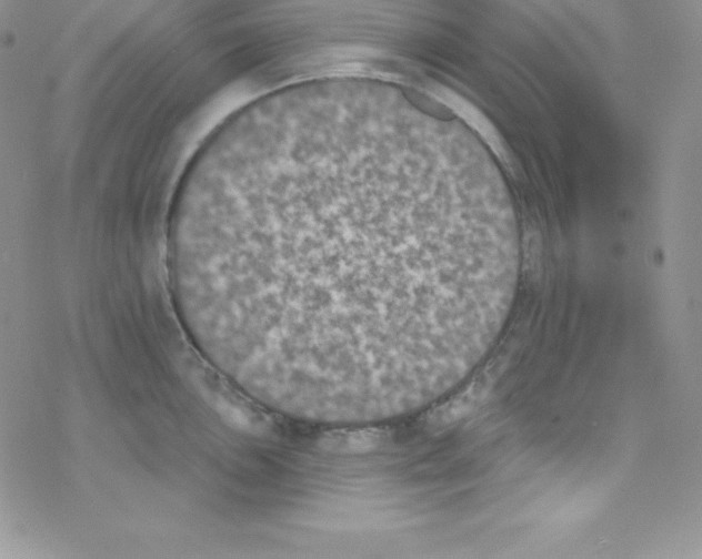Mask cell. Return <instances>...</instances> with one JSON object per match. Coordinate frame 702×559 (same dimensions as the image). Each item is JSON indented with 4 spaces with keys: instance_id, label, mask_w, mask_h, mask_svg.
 Masks as SVG:
<instances>
[{
    "instance_id": "7a4b0ae2",
    "label": "cell",
    "mask_w": 702,
    "mask_h": 559,
    "mask_svg": "<svg viewBox=\"0 0 702 559\" xmlns=\"http://www.w3.org/2000/svg\"><path fill=\"white\" fill-rule=\"evenodd\" d=\"M384 440V433L375 428L339 430L325 434L320 439V446L332 453L358 454L371 451Z\"/></svg>"
},
{
    "instance_id": "6da1fadb",
    "label": "cell",
    "mask_w": 702,
    "mask_h": 559,
    "mask_svg": "<svg viewBox=\"0 0 702 559\" xmlns=\"http://www.w3.org/2000/svg\"><path fill=\"white\" fill-rule=\"evenodd\" d=\"M378 91L283 89L208 145L170 267L183 315L275 390L362 402L453 374L511 288L470 160Z\"/></svg>"
}]
</instances>
